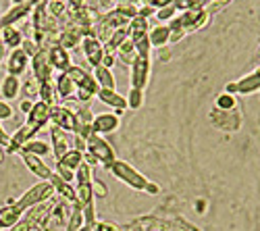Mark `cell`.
I'll list each match as a JSON object with an SVG mask.
<instances>
[{"mask_svg": "<svg viewBox=\"0 0 260 231\" xmlns=\"http://www.w3.org/2000/svg\"><path fill=\"white\" fill-rule=\"evenodd\" d=\"M108 169H111V173L117 177V179H121L123 183H127L129 187H134V190H138V192H146V194H152V196H156L158 192H160V187L156 185V183H152V181H148L142 173H138L132 164H127V162H123V160H113L111 164H108Z\"/></svg>", "mask_w": 260, "mask_h": 231, "instance_id": "obj_1", "label": "cell"}, {"mask_svg": "<svg viewBox=\"0 0 260 231\" xmlns=\"http://www.w3.org/2000/svg\"><path fill=\"white\" fill-rule=\"evenodd\" d=\"M67 73H69V77L73 79L75 88H77V100H79V102H88V100H92V98L98 94V90H100L98 81H96L88 71H85V69L71 65V67L67 69Z\"/></svg>", "mask_w": 260, "mask_h": 231, "instance_id": "obj_2", "label": "cell"}, {"mask_svg": "<svg viewBox=\"0 0 260 231\" xmlns=\"http://www.w3.org/2000/svg\"><path fill=\"white\" fill-rule=\"evenodd\" d=\"M52 196H54V185L50 183V181H44L42 179L40 183H36L31 190H27L23 196H21L15 204H19L23 211H27V208H31V206H36V204H40V202H46V200H52ZM13 202V200H11ZM9 202V204H11Z\"/></svg>", "mask_w": 260, "mask_h": 231, "instance_id": "obj_3", "label": "cell"}, {"mask_svg": "<svg viewBox=\"0 0 260 231\" xmlns=\"http://www.w3.org/2000/svg\"><path fill=\"white\" fill-rule=\"evenodd\" d=\"M85 152H90L100 164L106 167V169H108V164L115 160V150L100 134H92L88 140H85Z\"/></svg>", "mask_w": 260, "mask_h": 231, "instance_id": "obj_4", "label": "cell"}, {"mask_svg": "<svg viewBox=\"0 0 260 231\" xmlns=\"http://www.w3.org/2000/svg\"><path fill=\"white\" fill-rule=\"evenodd\" d=\"M210 123L221 131H235V129H240V125H242V115L235 109H229V111L214 109L210 113Z\"/></svg>", "mask_w": 260, "mask_h": 231, "instance_id": "obj_5", "label": "cell"}, {"mask_svg": "<svg viewBox=\"0 0 260 231\" xmlns=\"http://www.w3.org/2000/svg\"><path fill=\"white\" fill-rule=\"evenodd\" d=\"M34 77L40 81V83H44V81H50L52 77V65H50V56H48V50L46 48H40L34 56Z\"/></svg>", "mask_w": 260, "mask_h": 231, "instance_id": "obj_6", "label": "cell"}, {"mask_svg": "<svg viewBox=\"0 0 260 231\" xmlns=\"http://www.w3.org/2000/svg\"><path fill=\"white\" fill-rule=\"evenodd\" d=\"M150 77V56H138L132 65V88L144 90Z\"/></svg>", "mask_w": 260, "mask_h": 231, "instance_id": "obj_7", "label": "cell"}, {"mask_svg": "<svg viewBox=\"0 0 260 231\" xmlns=\"http://www.w3.org/2000/svg\"><path fill=\"white\" fill-rule=\"evenodd\" d=\"M50 121V107L46 102H34V109L27 113V125L31 129H36V131H40L44 125Z\"/></svg>", "mask_w": 260, "mask_h": 231, "instance_id": "obj_8", "label": "cell"}, {"mask_svg": "<svg viewBox=\"0 0 260 231\" xmlns=\"http://www.w3.org/2000/svg\"><path fill=\"white\" fill-rule=\"evenodd\" d=\"M50 121L64 131H75V113L67 107H50Z\"/></svg>", "mask_w": 260, "mask_h": 231, "instance_id": "obj_9", "label": "cell"}, {"mask_svg": "<svg viewBox=\"0 0 260 231\" xmlns=\"http://www.w3.org/2000/svg\"><path fill=\"white\" fill-rule=\"evenodd\" d=\"M40 3V0H27V3H23V5H15L5 17H0V27H7V25H15L17 21H21L23 17H27L31 11H34V7Z\"/></svg>", "mask_w": 260, "mask_h": 231, "instance_id": "obj_10", "label": "cell"}, {"mask_svg": "<svg viewBox=\"0 0 260 231\" xmlns=\"http://www.w3.org/2000/svg\"><path fill=\"white\" fill-rule=\"evenodd\" d=\"M256 90H260V71H254V73L246 75L244 79L235 81V83H229L227 86V94H235V92L250 94V92H256Z\"/></svg>", "mask_w": 260, "mask_h": 231, "instance_id": "obj_11", "label": "cell"}, {"mask_svg": "<svg viewBox=\"0 0 260 231\" xmlns=\"http://www.w3.org/2000/svg\"><path fill=\"white\" fill-rule=\"evenodd\" d=\"M83 52H85V56H88V60H90L92 67L102 65L104 46H102V42H98L94 36H85V38H83Z\"/></svg>", "mask_w": 260, "mask_h": 231, "instance_id": "obj_12", "label": "cell"}, {"mask_svg": "<svg viewBox=\"0 0 260 231\" xmlns=\"http://www.w3.org/2000/svg\"><path fill=\"white\" fill-rule=\"evenodd\" d=\"M50 140H52V152H54L56 160H60L64 154L71 150L69 148V136H67V131L56 127V125H52V127H50Z\"/></svg>", "mask_w": 260, "mask_h": 231, "instance_id": "obj_13", "label": "cell"}, {"mask_svg": "<svg viewBox=\"0 0 260 231\" xmlns=\"http://www.w3.org/2000/svg\"><path fill=\"white\" fill-rule=\"evenodd\" d=\"M27 60H29V56H27L23 50L15 48V50L11 52V56H9V60H7V71H9V75H15V77L23 75L25 69H27Z\"/></svg>", "mask_w": 260, "mask_h": 231, "instance_id": "obj_14", "label": "cell"}, {"mask_svg": "<svg viewBox=\"0 0 260 231\" xmlns=\"http://www.w3.org/2000/svg\"><path fill=\"white\" fill-rule=\"evenodd\" d=\"M21 156H23V162L27 164V169H29L34 175H38L40 179H44V181H48V179H50V175H52L50 167H46V164H44V160H42L40 156L29 154V152H21Z\"/></svg>", "mask_w": 260, "mask_h": 231, "instance_id": "obj_15", "label": "cell"}, {"mask_svg": "<svg viewBox=\"0 0 260 231\" xmlns=\"http://www.w3.org/2000/svg\"><path fill=\"white\" fill-rule=\"evenodd\" d=\"M23 208H21L19 204H15V202H11V204H7V206H3L0 208V229H11L21 217H23Z\"/></svg>", "mask_w": 260, "mask_h": 231, "instance_id": "obj_16", "label": "cell"}, {"mask_svg": "<svg viewBox=\"0 0 260 231\" xmlns=\"http://www.w3.org/2000/svg\"><path fill=\"white\" fill-rule=\"evenodd\" d=\"M46 50H48V56H50V65H52V69L67 71V69L71 67V58H69L67 48H62L60 44H56V46H50V48H46Z\"/></svg>", "mask_w": 260, "mask_h": 231, "instance_id": "obj_17", "label": "cell"}, {"mask_svg": "<svg viewBox=\"0 0 260 231\" xmlns=\"http://www.w3.org/2000/svg\"><path fill=\"white\" fill-rule=\"evenodd\" d=\"M119 127V117L117 115H111V113H106V115H98L94 117L92 121V131L94 134H111Z\"/></svg>", "mask_w": 260, "mask_h": 231, "instance_id": "obj_18", "label": "cell"}, {"mask_svg": "<svg viewBox=\"0 0 260 231\" xmlns=\"http://www.w3.org/2000/svg\"><path fill=\"white\" fill-rule=\"evenodd\" d=\"M127 34H129V40L134 42V44H138L140 40L148 38V19L138 15L134 17L132 21H129V25H127Z\"/></svg>", "mask_w": 260, "mask_h": 231, "instance_id": "obj_19", "label": "cell"}, {"mask_svg": "<svg viewBox=\"0 0 260 231\" xmlns=\"http://www.w3.org/2000/svg\"><path fill=\"white\" fill-rule=\"evenodd\" d=\"M104 104H108V107H113V109H117L119 113H123L125 109H127V98H123L119 92H115V90H108V88H100L98 90V94H96Z\"/></svg>", "mask_w": 260, "mask_h": 231, "instance_id": "obj_20", "label": "cell"}, {"mask_svg": "<svg viewBox=\"0 0 260 231\" xmlns=\"http://www.w3.org/2000/svg\"><path fill=\"white\" fill-rule=\"evenodd\" d=\"M48 181L54 185V192H58L64 202H71V204L75 202V187H71V183H67L58 173H52Z\"/></svg>", "mask_w": 260, "mask_h": 231, "instance_id": "obj_21", "label": "cell"}, {"mask_svg": "<svg viewBox=\"0 0 260 231\" xmlns=\"http://www.w3.org/2000/svg\"><path fill=\"white\" fill-rule=\"evenodd\" d=\"M0 36H3V44L7 48H21V44H23V36H21V31L15 27V25H7L0 29Z\"/></svg>", "mask_w": 260, "mask_h": 231, "instance_id": "obj_22", "label": "cell"}, {"mask_svg": "<svg viewBox=\"0 0 260 231\" xmlns=\"http://www.w3.org/2000/svg\"><path fill=\"white\" fill-rule=\"evenodd\" d=\"M83 40V31L81 29H77V27H73V25H69L67 29H64L62 34H60V38H58V44L62 46V48H75L79 42Z\"/></svg>", "mask_w": 260, "mask_h": 231, "instance_id": "obj_23", "label": "cell"}, {"mask_svg": "<svg viewBox=\"0 0 260 231\" xmlns=\"http://www.w3.org/2000/svg\"><path fill=\"white\" fill-rule=\"evenodd\" d=\"M171 38V29L169 25H156L152 31H148V42L150 46H156V48H162Z\"/></svg>", "mask_w": 260, "mask_h": 231, "instance_id": "obj_24", "label": "cell"}, {"mask_svg": "<svg viewBox=\"0 0 260 231\" xmlns=\"http://www.w3.org/2000/svg\"><path fill=\"white\" fill-rule=\"evenodd\" d=\"M56 92L60 94V98H71L75 92H77V88H75V83H73V79L69 77V73L67 71H62L60 75H58V81H56Z\"/></svg>", "mask_w": 260, "mask_h": 231, "instance_id": "obj_25", "label": "cell"}, {"mask_svg": "<svg viewBox=\"0 0 260 231\" xmlns=\"http://www.w3.org/2000/svg\"><path fill=\"white\" fill-rule=\"evenodd\" d=\"M117 54H119V58H121V62H125V65H134V60L138 58V50H136V44L132 40H125L123 44L117 48Z\"/></svg>", "mask_w": 260, "mask_h": 231, "instance_id": "obj_26", "label": "cell"}, {"mask_svg": "<svg viewBox=\"0 0 260 231\" xmlns=\"http://www.w3.org/2000/svg\"><path fill=\"white\" fill-rule=\"evenodd\" d=\"M75 202H77L81 208L88 206L90 202H94V187H92V183H77Z\"/></svg>", "mask_w": 260, "mask_h": 231, "instance_id": "obj_27", "label": "cell"}, {"mask_svg": "<svg viewBox=\"0 0 260 231\" xmlns=\"http://www.w3.org/2000/svg\"><path fill=\"white\" fill-rule=\"evenodd\" d=\"M94 69H96V71H94V79L98 81V86H100V88H108V90H115V77H113L111 69L102 67V65H98V67H94Z\"/></svg>", "mask_w": 260, "mask_h": 231, "instance_id": "obj_28", "label": "cell"}, {"mask_svg": "<svg viewBox=\"0 0 260 231\" xmlns=\"http://www.w3.org/2000/svg\"><path fill=\"white\" fill-rule=\"evenodd\" d=\"M3 96L7 98V100H13V98H17V94L21 92V81H19V77H15V75H7L5 77V81H3Z\"/></svg>", "mask_w": 260, "mask_h": 231, "instance_id": "obj_29", "label": "cell"}, {"mask_svg": "<svg viewBox=\"0 0 260 231\" xmlns=\"http://www.w3.org/2000/svg\"><path fill=\"white\" fill-rule=\"evenodd\" d=\"M83 227V208L73 202V208H71V215H69V221H67V231H79Z\"/></svg>", "mask_w": 260, "mask_h": 231, "instance_id": "obj_30", "label": "cell"}, {"mask_svg": "<svg viewBox=\"0 0 260 231\" xmlns=\"http://www.w3.org/2000/svg\"><path fill=\"white\" fill-rule=\"evenodd\" d=\"M83 162V152H79V150H69L67 154H64L60 160H58V164H62V167H67V169H71V171H75V169H79V164Z\"/></svg>", "mask_w": 260, "mask_h": 231, "instance_id": "obj_31", "label": "cell"}, {"mask_svg": "<svg viewBox=\"0 0 260 231\" xmlns=\"http://www.w3.org/2000/svg\"><path fill=\"white\" fill-rule=\"evenodd\" d=\"M21 152H29V154H36V156H44V154L50 152V148H48V144L40 142V140H29L27 144H23ZM21 152H19V154H21Z\"/></svg>", "mask_w": 260, "mask_h": 231, "instance_id": "obj_32", "label": "cell"}, {"mask_svg": "<svg viewBox=\"0 0 260 231\" xmlns=\"http://www.w3.org/2000/svg\"><path fill=\"white\" fill-rule=\"evenodd\" d=\"M40 100L46 102L48 107H54V88L50 86V81L40 83Z\"/></svg>", "mask_w": 260, "mask_h": 231, "instance_id": "obj_33", "label": "cell"}, {"mask_svg": "<svg viewBox=\"0 0 260 231\" xmlns=\"http://www.w3.org/2000/svg\"><path fill=\"white\" fill-rule=\"evenodd\" d=\"M48 5V13L54 17V19H58V17H67V9H69V5L64 3V0H54V3H46Z\"/></svg>", "mask_w": 260, "mask_h": 231, "instance_id": "obj_34", "label": "cell"}, {"mask_svg": "<svg viewBox=\"0 0 260 231\" xmlns=\"http://www.w3.org/2000/svg\"><path fill=\"white\" fill-rule=\"evenodd\" d=\"M75 179L77 183H92V167L88 162H81L79 169H75Z\"/></svg>", "mask_w": 260, "mask_h": 231, "instance_id": "obj_35", "label": "cell"}, {"mask_svg": "<svg viewBox=\"0 0 260 231\" xmlns=\"http://www.w3.org/2000/svg\"><path fill=\"white\" fill-rule=\"evenodd\" d=\"M173 5L179 11H193V9H204L202 0H173Z\"/></svg>", "mask_w": 260, "mask_h": 231, "instance_id": "obj_36", "label": "cell"}, {"mask_svg": "<svg viewBox=\"0 0 260 231\" xmlns=\"http://www.w3.org/2000/svg\"><path fill=\"white\" fill-rule=\"evenodd\" d=\"M142 102H144V94H142V90L132 88V92H129V96H127V107H129V109H140V107H142Z\"/></svg>", "mask_w": 260, "mask_h": 231, "instance_id": "obj_37", "label": "cell"}, {"mask_svg": "<svg viewBox=\"0 0 260 231\" xmlns=\"http://www.w3.org/2000/svg\"><path fill=\"white\" fill-rule=\"evenodd\" d=\"M216 109H223V111H229V109H235V96L233 94H221L216 98Z\"/></svg>", "mask_w": 260, "mask_h": 231, "instance_id": "obj_38", "label": "cell"}, {"mask_svg": "<svg viewBox=\"0 0 260 231\" xmlns=\"http://www.w3.org/2000/svg\"><path fill=\"white\" fill-rule=\"evenodd\" d=\"M23 94L27 96V100H31V96H40V81H38L36 77H29V79L25 81Z\"/></svg>", "mask_w": 260, "mask_h": 231, "instance_id": "obj_39", "label": "cell"}, {"mask_svg": "<svg viewBox=\"0 0 260 231\" xmlns=\"http://www.w3.org/2000/svg\"><path fill=\"white\" fill-rule=\"evenodd\" d=\"M83 225L85 227H96V215H94V202H90L88 206H83Z\"/></svg>", "mask_w": 260, "mask_h": 231, "instance_id": "obj_40", "label": "cell"}, {"mask_svg": "<svg viewBox=\"0 0 260 231\" xmlns=\"http://www.w3.org/2000/svg\"><path fill=\"white\" fill-rule=\"evenodd\" d=\"M175 5H169V7H165V9H158L156 11V19L158 21H171L173 17H175Z\"/></svg>", "mask_w": 260, "mask_h": 231, "instance_id": "obj_41", "label": "cell"}, {"mask_svg": "<svg viewBox=\"0 0 260 231\" xmlns=\"http://www.w3.org/2000/svg\"><path fill=\"white\" fill-rule=\"evenodd\" d=\"M21 50H23V52H25V54L31 58V56H34V54L40 50V46L36 44L34 40H23V44H21Z\"/></svg>", "mask_w": 260, "mask_h": 231, "instance_id": "obj_42", "label": "cell"}, {"mask_svg": "<svg viewBox=\"0 0 260 231\" xmlns=\"http://www.w3.org/2000/svg\"><path fill=\"white\" fill-rule=\"evenodd\" d=\"M56 173H58L64 181H67V183H71V181L75 179V171L67 169V167H62V164H58V162H56Z\"/></svg>", "mask_w": 260, "mask_h": 231, "instance_id": "obj_43", "label": "cell"}, {"mask_svg": "<svg viewBox=\"0 0 260 231\" xmlns=\"http://www.w3.org/2000/svg\"><path fill=\"white\" fill-rule=\"evenodd\" d=\"M142 3L148 5V7H152L154 11H158V9H165V7L173 5V0H142Z\"/></svg>", "mask_w": 260, "mask_h": 231, "instance_id": "obj_44", "label": "cell"}, {"mask_svg": "<svg viewBox=\"0 0 260 231\" xmlns=\"http://www.w3.org/2000/svg\"><path fill=\"white\" fill-rule=\"evenodd\" d=\"M13 117V109L7 100H0V121L3 119H11Z\"/></svg>", "mask_w": 260, "mask_h": 231, "instance_id": "obj_45", "label": "cell"}, {"mask_svg": "<svg viewBox=\"0 0 260 231\" xmlns=\"http://www.w3.org/2000/svg\"><path fill=\"white\" fill-rule=\"evenodd\" d=\"M9 231H31V223L27 219H19Z\"/></svg>", "mask_w": 260, "mask_h": 231, "instance_id": "obj_46", "label": "cell"}, {"mask_svg": "<svg viewBox=\"0 0 260 231\" xmlns=\"http://www.w3.org/2000/svg\"><path fill=\"white\" fill-rule=\"evenodd\" d=\"M0 146L5 148V152H7V148L11 146V138H9V136H7V131L3 129V125H0Z\"/></svg>", "mask_w": 260, "mask_h": 231, "instance_id": "obj_47", "label": "cell"}, {"mask_svg": "<svg viewBox=\"0 0 260 231\" xmlns=\"http://www.w3.org/2000/svg\"><path fill=\"white\" fill-rule=\"evenodd\" d=\"M92 187H94V194H96V196H100V198H104V196H106V187L102 185V181L92 183Z\"/></svg>", "mask_w": 260, "mask_h": 231, "instance_id": "obj_48", "label": "cell"}, {"mask_svg": "<svg viewBox=\"0 0 260 231\" xmlns=\"http://www.w3.org/2000/svg\"><path fill=\"white\" fill-rule=\"evenodd\" d=\"M94 229H96V231H119L115 225H108V223H96Z\"/></svg>", "mask_w": 260, "mask_h": 231, "instance_id": "obj_49", "label": "cell"}, {"mask_svg": "<svg viewBox=\"0 0 260 231\" xmlns=\"http://www.w3.org/2000/svg\"><path fill=\"white\" fill-rule=\"evenodd\" d=\"M75 150L85 152V140H83V138H79V136H75Z\"/></svg>", "mask_w": 260, "mask_h": 231, "instance_id": "obj_50", "label": "cell"}, {"mask_svg": "<svg viewBox=\"0 0 260 231\" xmlns=\"http://www.w3.org/2000/svg\"><path fill=\"white\" fill-rule=\"evenodd\" d=\"M34 109V100H23V102H21V111H23V113H29Z\"/></svg>", "mask_w": 260, "mask_h": 231, "instance_id": "obj_51", "label": "cell"}, {"mask_svg": "<svg viewBox=\"0 0 260 231\" xmlns=\"http://www.w3.org/2000/svg\"><path fill=\"white\" fill-rule=\"evenodd\" d=\"M67 5H69L71 9H81V7H83V0H67Z\"/></svg>", "mask_w": 260, "mask_h": 231, "instance_id": "obj_52", "label": "cell"}, {"mask_svg": "<svg viewBox=\"0 0 260 231\" xmlns=\"http://www.w3.org/2000/svg\"><path fill=\"white\" fill-rule=\"evenodd\" d=\"M5 154H7V152H5V148H3V146H0V162L5 160Z\"/></svg>", "mask_w": 260, "mask_h": 231, "instance_id": "obj_53", "label": "cell"}, {"mask_svg": "<svg viewBox=\"0 0 260 231\" xmlns=\"http://www.w3.org/2000/svg\"><path fill=\"white\" fill-rule=\"evenodd\" d=\"M79 231H96V229H92V227H85V225H83V227H81Z\"/></svg>", "mask_w": 260, "mask_h": 231, "instance_id": "obj_54", "label": "cell"}, {"mask_svg": "<svg viewBox=\"0 0 260 231\" xmlns=\"http://www.w3.org/2000/svg\"><path fill=\"white\" fill-rule=\"evenodd\" d=\"M15 5H23V3H27V0H13Z\"/></svg>", "mask_w": 260, "mask_h": 231, "instance_id": "obj_55", "label": "cell"}, {"mask_svg": "<svg viewBox=\"0 0 260 231\" xmlns=\"http://www.w3.org/2000/svg\"><path fill=\"white\" fill-rule=\"evenodd\" d=\"M202 3H204V7H206L208 3H216V0H202Z\"/></svg>", "mask_w": 260, "mask_h": 231, "instance_id": "obj_56", "label": "cell"}, {"mask_svg": "<svg viewBox=\"0 0 260 231\" xmlns=\"http://www.w3.org/2000/svg\"><path fill=\"white\" fill-rule=\"evenodd\" d=\"M44 3H54V0H44Z\"/></svg>", "mask_w": 260, "mask_h": 231, "instance_id": "obj_57", "label": "cell"}, {"mask_svg": "<svg viewBox=\"0 0 260 231\" xmlns=\"http://www.w3.org/2000/svg\"><path fill=\"white\" fill-rule=\"evenodd\" d=\"M258 56H260V50H258Z\"/></svg>", "mask_w": 260, "mask_h": 231, "instance_id": "obj_58", "label": "cell"}, {"mask_svg": "<svg viewBox=\"0 0 260 231\" xmlns=\"http://www.w3.org/2000/svg\"><path fill=\"white\" fill-rule=\"evenodd\" d=\"M123 3H127V0H123Z\"/></svg>", "mask_w": 260, "mask_h": 231, "instance_id": "obj_59", "label": "cell"}, {"mask_svg": "<svg viewBox=\"0 0 260 231\" xmlns=\"http://www.w3.org/2000/svg\"><path fill=\"white\" fill-rule=\"evenodd\" d=\"M258 71H260V69H258Z\"/></svg>", "mask_w": 260, "mask_h": 231, "instance_id": "obj_60", "label": "cell"}]
</instances>
